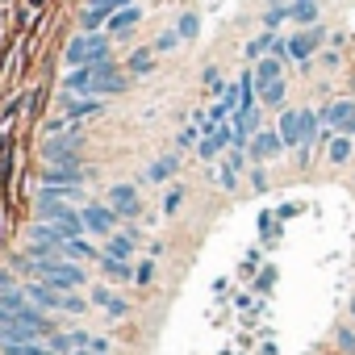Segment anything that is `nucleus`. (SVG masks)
Wrapping results in <instances>:
<instances>
[{
	"mask_svg": "<svg viewBox=\"0 0 355 355\" xmlns=\"http://www.w3.org/2000/svg\"><path fill=\"white\" fill-rule=\"evenodd\" d=\"M138 21H142V9H138V5H130V9H117V13L109 17V34H130Z\"/></svg>",
	"mask_w": 355,
	"mask_h": 355,
	"instance_id": "obj_18",
	"label": "nucleus"
},
{
	"mask_svg": "<svg viewBox=\"0 0 355 355\" xmlns=\"http://www.w3.org/2000/svg\"><path fill=\"white\" fill-rule=\"evenodd\" d=\"M318 17H322V9H305V5H293V9H288V21H297V30H309V26H322Z\"/></svg>",
	"mask_w": 355,
	"mask_h": 355,
	"instance_id": "obj_26",
	"label": "nucleus"
},
{
	"mask_svg": "<svg viewBox=\"0 0 355 355\" xmlns=\"http://www.w3.org/2000/svg\"><path fill=\"white\" fill-rule=\"evenodd\" d=\"M125 88H130V76H125V71H117V67H109L105 76H96L92 96H117V92H125Z\"/></svg>",
	"mask_w": 355,
	"mask_h": 355,
	"instance_id": "obj_14",
	"label": "nucleus"
},
{
	"mask_svg": "<svg viewBox=\"0 0 355 355\" xmlns=\"http://www.w3.org/2000/svg\"><path fill=\"white\" fill-rule=\"evenodd\" d=\"M175 171H180V155L171 150V155H159V159L146 167V180H150V184H167Z\"/></svg>",
	"mask_w": 355,
	"mask_h": 355,
	"instance_id": "obj_15",
	"label": "nucleus"
},
{
	"mask_svg": "<svg viewBox=\"0 0 355 355\" xmlns=\"http://www.w3.org/2000/svg\"><path fill=\"white\" fill-rule=\"evenodd\" d=\"M0 355H59V351H51L46 343H26V347H13V343H9Z\"/></svg>",
	"mask_w": 355,
	"mask_h": 355,
	"instance_id": "obj_28",
	"label": "nucleus"
},
{
	"mask_svg": "<svg viewBox=\"0 0 355 355\" xmlns=\"http://www.w3.org/2000/svg\"><path fill=\"white\" fill-rule=\"evenodd\" d=\"M80 218H84V230H88V234L109 239V234L117 230V214H113L109 205H84V209H80Z\"/></svg>",
	"mask_w": 355,
	"mask_h": 355,
	"instance_id": "obj_9",
	"label": "nucleus"
},
{
	"mask_svg": "<svg viewBox=\"0 0 355 355\" xmlns=\"http://www.w3.org/2000/svg\"><path fill=\"white\" fill-rule=\"evenodd\" d=\"M84 167H55V163H46L42 167V189H80L84 184Z\"/></svg>",
	"mask_w": 355,
	"mask_h": 355,
	"instance_id": "obj_11",
	"label": "nucleus"
},
{
	"mask_svg": "<svg viewBox=\"0 0 355 355\" xmlns=\"http://www.w3.org/2000/svg\"><path fill=\"white\" fill-rule=\"evenodd\" d=\"M343 134H351V138H355V117H351V121H347V130H343Z\"/></svg>",
	"mask_w": 355,
	"mask_h": 355,
	"instance_id": "obj_41",
	"label": "nucleus"
},
{
	"mask_svg": "<svg viewBox=\"0 0 355 355\" xmlns=\"http://www.w3.org/2000/svg\"><path fill=\"white\" fill-rule=\"evenodd\" d=\"M105 113V96H88V92H63V117L84 121V117H101Z\"/></svg>",
	"mask_w": 355,
	"mask_h": 355,
	"instance_id": "obj_5",
	"label": "nucleus"
},
{
	"mask_svg": "<svg viewBox=\"0 0 355 355\" xmlns=\"http://www.w3.org/2000/svg\"><path fill=\"white\" fill-rule=\"evenodd\" d=\"M180 205H184V189H171V193L163 197V214H175Z\"/></svg>",
	"mask_w": 355,
	"mask_h": 355,
	"instance_id": "obj_34",
	"label": "nucleus"
},
{
	"mask_svg": "<svg viewBox=\"0 0 355 355\" xmlns=\"http://www.w3.org/2000/svg\"><path fill=\"white\" fill-rule=\"evenodd\" d=\"M92 305H101V309L113 313V318H125V313H130V305H125L121 297H113L109 288H92Z\"/></svg>",
	"mask_w": 355,
	"mask_h": 355,
	"instance_id": "obj_22",
	"label": "nucleus"
},
{
	"mask_svg": "<svg viewBox=\"0 0 355 355\" xmlns=\"http://www.w3.org/2000/svg\"><path fill=\"white\" fill-rule=\"evenodd\" d=\"M26 293H30V301H34L38 309H46V313H51V309L59 313V309H63V301H67V293H59V288H51V284H42V280H30V284H26Z\"/></svg>",
	"mask_w": 355,
	"mask_h": 355,
	"instance_id": "obj_13",
	"label": "nucleus"
},
{
	"mask_svg": "<svg viewBox=\"0 0 355 355\" xmlns=\"http://www.w3.org/2000/svg\"><path fill=\"white\" fill-rule=\"evenodd\" d=\"M259 109H284V80L259 88Z\"/></svg>",
	"mask_w": 355,
	"mask_h": 355,
	"instance_id": "obj_25",
	"label": "nucleus"
},
{
	"mask_svg": "<svg viewBox=\"0 0 355 355\" xmlns=\"http://www.w3.org/2000/svg\"><path fill=\"white\" fill-rule=\"evenodd\" d=\"M338 351L343 355H355V330L351 326H338Z\"/></svg>",
	"mask_w": 355,
	"mask_h": 355,
	"instance_id": "obj_32",
	"label": "nucleus"
},
{
	"mask_svg": "<svg viewBox=\"0 0 355 355\" xmlns=\"http://www.w3.org/2000/svg\"><path fill=\"white\" fill-rule=\"evenodd\" d=\"M88 309V301L84 297H76V293H67V301H63V313H84Z\"/></svg>",
	"mask_w": 355,
	"mask_h": 355,
	"instance_id": "obj_36",
	"label": "nucleus"
},
{
	"mask_svg": "<svg viewBox=\"0 0 355 355\" xmlns=\"http://www.w3.org/2000/svg\"><path fill=\"white\" fill-rule=\"evenodd\" d=\"M276 130H280V138H284L288 150H301L305 146V138H301V109H280Z\"/></svg>",
	"mask_w": 355,
	"mask_h": 355,
	"instance_id": "obj_12",
	"label": "nucleus"
},
{
	"mask_svg": "<svg viewBox=\"0 0 355 355\" xmlns=\"http://www.w3.org/2000/svg\"><path fill=\"white\" fill-rule=\"evenodd\" d=\"M318 117H322V125H326L330 134H343V130H347V121L355 117V101H351V96L330 101V105H322V109H318Z\"/></svg>",
	"mask_w": 355,
	"mask_h": 355,
	"instance_id": "obj_10",
	"label": "nucleus"
},
{
	"mask_svg": "<svg viewBox=\"0 0 355 355\" xmlns=\"http://www.w3.org/2000/svg\"><path fill=\"white\" fill-rule=\"evenodd\" d=\"M150 71H155V51L150 46H142L125 59V76H150Z\"/></svg>",
	"mask_w": 355,
	"mask_h": 355,
	"instance_id": "obj_21",
	"label": "nucleus"
},
{
	"mask_svg": "<svg viewBox=\"0 0 355 355\" xmlns=\"http://www.w3.org/2000/svg\"><path fill=\"white\" fill-rule=\"evenodd\" d=\"M80 134H55L42 142V159L55 163V167H84V155H80Z\"/></svg>",
	"mask_w": 355,
	"mask_h": 355,
	"instance_id": "obj_2",
	"label": "nucleus"
},
{
	"mask_svg": "<svg viewBox=\"0 0 355 355\" xmlns=\"http://www.w3.org/2000/svg\"><path fill=\"white\" fill-rule=\"evenodd\" d=\"M101 272H105V280H134V268H130L125 259L105 255V251H101Z\"/></svg>",
	"mask_w": 355,
	"mask_h": 355,
	"instance_id": "obj_23",
	"label": "nucleus"
},
{
	"mask_svg": "<svg viewBox=\"0 0 355 355\" xmlns=\"http://www.w3.org/2000/svg\"><path fill=\"white\" fill-rule=\"evenodd\" d=\"M109 17H113V9H105V5H88L84 17H80V26H84V34H101V26H109Z\"/></svg>",
	"mask_w": 355,
	"mask_h": 355,
	"instance_id": "obj_20",
	"label": "nucleus"
},
{
	"mask_svg": "<svg viewBox=\"0 0 355 355\" xmlns=\"http://www.w3.org/2000/svg\"><path fill=\"white\" fill-rule=\"evenodd\" d=\"M180 42H184V38L175 34V30H163V34L155 38V46H150V51H155V55H167V51H175V46H180Z\"/></svg>",
	"mask_w": 355,
	"mask_h": 355,
	"instance_id": "obj_30",
	"label": "nucleus"
},
{
	"mask_svg": "<svg viewBox=\"0 0 355 355\" xmlns=\"http://www.w3.org/2000/svg\"><path fill=\"white\" fill-rule=\"evenodd\" d=\"M134 280H138V284H150V280H155V263H150V259L138 263V268H134Z\"/></svg>",
	"mask_w": 355,
	"mask_h": 355,
	"instance_id": "obj_35",
	"label": "nucleus"
},
{
	"mask_svg": "<svg viewBox=\"0 0 355 355\" xmlns=\"http://www.w3.org/2000/svg\"><path fill=\"white\" fill-rule=\"evenodd\" d=\"M247 150H239V146H230L226 155H222V163H218V189H226V193H234L239 189V175H243V167H247Z\"/></svg>",
	"mask_w": 355,
	"mask_h": 355,
	"instance_id": "obj_7",
	"label": "nucleus"
},
{
	"mask_svg": "<svg viewBox=\"0 0 355 355\" xmlns=\"http://www.w3.org/2000/svg\"><path fill=\"white\" fill-rule=\"evenodd\" d=\"M88 351H96V355H109L113 347H109V338H96V334H92V343H88Z\"/></svg>",
	"mask_w": 355,
	"mask_h": 355,
	"instance_id": "obj_39",
	"label": "nucleus"
},
{
	"mask_svg": "<svg viewBox=\"0 0 355 355\" xmlns=\"http://www.w3.org/2000/svg\"><path fill=\"white\" fill-rule=\"evenodd\" d=\"M288 146H284V138H280V130H259L255 138H251V146H247V155H251V163H268V159H280Z\"/></svg>",
	"mask_w": 355,
	"mask_h": 355,
	"instance_id": "obj_6",
	"label": "nucleus"
},
{
	"mask_svg": "<svg viewBox=\"0 0 355 355\" xmlns=\"http://www.w3.org/2000/svg\"><path fill=\"white\" fill-rule=\"evenodd\" d=\"M38 280L42 284H51V288H59V293H76V288H84V268L80 263H71V259H63V255H55V259H38Z\"/></svg>",
	"mask_w": 355,
	"mask_h": 355,
	"instance_id": "obj_1",
	"label": "nucleus"
},
{
	"mask_svg": "<svg viewBox=\"0 0 355 355\" xmlns=\"http://www.w3.org/2000/svg\"><path fill=\"white\" fill-rule=\"evenodd\" d=\"M351 318H355V297H351Z\"/></svg>",
	"mask_w": 355,
	"mask_h": 355,
	"instance_id": "obj_43",
	"label": "nucleus"
},
{
	"mask_svg": "<svg viewBox=\"0 0 355 355\" xmlns=\"http://www.w3.org/2000/svg\"><path fill=\"white\" fill-rule=\"evenodd\" d=\"M201 134H205V130L193 121V125H184L180 134H175V146H180V150H189V146H197V142H201Z\"/></svg>",
	"mask_w": 355,
	"mask_h": 355,
	"instance_id": "obj_31",
	"label": "nucleus"
},
{
	"mask_svg": "<svg viewBox=\"0 0 355 355\" xmlns=\"http://www.w3.org/2000/svg\"><path fill=\"white\" fill-rule=\"evenodd\" d=\"M230 146H234V125L226 121V125H214V130H205V134H201V142H197V155H201L205 163H214V159H222Z\"/></svg>",
	"mask_w": 355,
	"mask_h": 355,
	"instance_id": "obj_4",
	"label": "nucleus"
},
{
	"mask_svg": "<svg viewBox=\"0 0 355 355\" xmlns=\"http://www.w3.org/2000/svg\"><path fill=\"white\" fill-rule=\"evenodd\" d=\"M251 71H255V88H268V84L284 80V63H280V59H272V55H268V59H259Z\"/></svg>",
	"mask_w": 355,
	"mask_h": 355,
	"instance_id": "obj_16",
	"label": "nucleus"
},
{
	"mask_svg": "<svg viewBox=\"0 0 355 355\" xmlns=\"http://www.w3.org/2000/svg\"><path fill=\"white\" fill-rule=\"evenodd\" d=\"M351 150H355V142H351V134H334V138H330V146H326V155H330V163H347V159H351Z\"/></svg>",
	"mask_w": 355,
	"mask_h": 355,
	"instance_id": "obj_24",
	"label": "nucleus"
},
{
	"mask_svg": "<svg viewBox=\"0 0 355 355\" xmlns=\"http://www.w3.org/2000/svg\"><path fill=\"white\" fill-rule=\"evenodd\" d=\"M205 88H209V92H218V96L226 92V84H222V71H218V67H205Z\"/></svg>",
	"mask_w": 355,
	"mask_h": 355,
	"instance_id": "obj_33",
	"label": "nucleus"
},
{
	"mask_svg": "<svg viewBox=\"0 0 355 355\" xmlns=\"http://www.w3.org/2000/svg\"><path fill=\"white\" fill-rule=\"evenodd\" d=\"M268 5H276V9H293V0H268Z\"/></svg>",
	"mask_w": 355,
	"mask_h": 355,
	"instance_id": "obj_40",
	"label": "nucleus"
},
{
	"mask_svg": "<svg viewBox=\"0 0 355 355\" xmlns=\"http://www.w3.org/2000/svg\"><path fill=\"white\" fill-rule=\"evenodd\" d=\"M134 243H138V239H130V234H117V230H113V234L105 239V255H113V259H125V263H130V259H134Z\"/></svg>",
	"mask_w": 355,
	"mask_h": 355,
	"instance_id": "obj_19",
	"label": "nucleus"
},
{
	"mask_svg": "<svg viewBox=\"0 0 355 355\" xmlns=\"http://www.w3.org/2000/svg\"><path fill=\"white\" fill-rule=\"evenodd\" d=\"M63 259H71V263H101V251L88 243V239H71V243H63Z\"/></svg>",
	"mask_w": 355,
	"mask_h": 355,
	"instance_id": "obj_17",
	"label": "nucleus"
},
{
	"mask_svg": "<svg viewBox=\"0 0 355 355\" xmlns=\"http://www.w3.org/2000/svg\"><path fill=\"white\" fill-rule=\"evenodd\" d=\"M322 42H326V30H322V26H309V30H297V34L288 38V59L305 67V63H309V59H313V55L322 51Z\"/></svg>",
	"mask_w": 355,
	"mask_h": 355,
	"instance_id": "obj_3",
	"label": "nucleus"
},
{
	"mask_svg": "<svg viewBox=\"0 0 355 355\" xmlns=\"http://www.w3.org/2000/svg\"><path fill=\"white\" fill-rule=\"evenodd\" d=\"M175 34H180L184 42H193V38L201 34V17H197L193 9H189V13H180V21H175Z\"/></svg>",
	"mask_w": 355,
	"mask_h": 355,
	"instance_id": "obj_27",
	"label": "nucleus"
},
{
	"mask_svg": "<svg viewBox=\"0 0 355 355\" xmlns=\"http://www.w3.org/2000/svg\"><path fill=\"white\" fill-rule=\"evenodd\" d=\"M288 21V9H276V5H268L263 9V30H272V34H280V26Z\"/></svg>",
	"mask_w": 355,
	"mask_h": 355,
	"instance_id": "obj_29",
	"label": "nucleus"
},
{
	"mask_svg": "<svg viewBox=\"0 0 355 355\" xmlns=\"http://www.w3.org/2000/svg\"><path fill=\"white\" fill-rule=\"evenodd\" d=\"M251 189H255V193L268 189V171H263V163H255V171H251Z\"/></svg>",
	"mask_w": 355,
	"mask_h": 355,
	"instance_id": "obj_37",
	"label": "nucleus"
},
{
	"mask_svg": "<svg viewBox=\"0 0 355 355\" xmlns=\"http://www.w3.org/2000/svg\"><path fill=\"white\" fill-rule=\"evenodd\" d=\"M0 351H5V326H0Z\"/></svg>",
	"mask_w": 355,
	"mask_h": 355,
	"instance_id": "obj_42",
	"label": "nucleus"
},
{
	"mask_svg": "<svg viewBox=\"0 0 355 355\" xmlns=\"http://www.w3.org/2000/svg\"><path fill=\"white\" fill-rule=\"evenodd\" d=\"M105 205H109V209H113L117 218H125V222L142 214V201H138V189H134V184H113V189H109V201H105Z\"/></svg>",
	"mask_w": 355,
	"mask_h": 355,
	"instance_id": "obj_8",
	"label": "nucleus"
},
{
	"mask_svg": "<svg viewBox=\"0 0 355 355\" xmlns=\"http://www.w3.org/2000/svg\"><path fill=\"white\" fill-rule=\"evenodd\" d=\"M9 288H17V272L13 268H0V293H9Z\"/></svg>",
	"mask_w": 355,
	"mask_h": 355,
	"instance_id": "obj_38",
	"label": "nucleus"
}]
</instances>
